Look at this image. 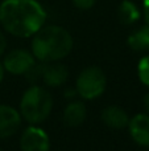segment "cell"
I'll list each match as a JSON object with an SVG mask.
<instances>
[{"label":"cell","mask_w":149,"mask_h":151,"mask_svg":"<svg viewBox=\"0 0 149 151\" xmlns=\"http://www.w3.org/2000/svg\"><path fill=\"white\" fill-rule=\"evenodd\" d=\"M118 17L121 24L124 25H131L135 24L140 19V11L137 5L131 0H124L118 9Z\"/></svg>","instance_id":"obj_12"},{"label":"cell","mask_w":149,"mask_h":151,"mask_svg":"<svg viewBox=\"0 0 149 151\" xmlns=\"http://www.w3.org/2000/svg\"><path fill=\"white\" fill-rule=\"evenodd\" d=\"M53 107V98L48 90L33 85L24 93L20 102V114L31 125L41 123L49 117Z\"/></svg>","instance_id":"obj_3"},{"label":"cell","mask_w":149,"mask_h":151,"mask_svg":"<svg viewBox=\"0 0 149 151\" xmlns=\"http://www.w3.org/2000/svg\"><path fill=\"white\" fill-rule=\"evenodd\" d=\"M45 66H46V63H42V61H40L38 64L34 63L33 65L31 66V69L25 73L29 82H37L38 80H42V76H44V72H45Z\"/></svg>","instance_id":"obj_14"},{"label":"cell","mask_w":149,"mask_h":151,"mask_svg":"<svg viewBox=\"0 0 149 151\" xmlns=\"http://www.w3.org/2000/svg\"><path fill=\"white\" fill-rule=\"evenodd\" d=\"M102 121L112 129H124L128 126L129 118L126 110L119 106H108L103 110Z\"/></svg>","instance_id":"obj_10"},{"label":"cell","mask_w":149,"mask_h":151,"mask_svg":"<svg viewBox=\"0 0 149 151\" xmlns=\"http://www.w3.org/2000/svg\"><path fill=\"white\" fill-rule=\"evenodd\" d=\"M3 78H4V66H3V64L0 63V82L3 81Z\"/></svg>","instance_id":"obj_20"},{"label":"cell","mask_w":149,"mask_h":151,"mask_svg":"<svg viewBox=\"0 0 149 151\" xmlns=\"http://www.w3.org/2000/svg\"><path fill=\"white\" fill-rule=\"evenodd\" d=\"M34 63L33 53L25 49H15L5 56L3 66L4 70L12 74H25Z\"/></svg>","instance_id":"obj_6"},{"label":"cell","mask_w":149,"mask_h":151,"mask_svg":"<svg viewBox=\"0 0 149 151\" xmlns=\"http://www.w3.org/2000/svg\"><path fill=\"white\" fill-rule=\"evenodd\" d=\"M45 20L46 13L36 0H4L0 5V23L13 36H33Z\"/></svg>","instance_id":"obj_1"},{"label":"cell","mask_w":149,"mask_h":151,"mask_svg":"<svg viewBox=\"0 0 149 151\" xmlns=\"http://www.w3.org/2000/svg\"><path fill=\"white\" fill-rule=\"evenodd\" d=\"M96 0H73L74 5L79 9H90L95 4Z\"/></svg>","instance_id":"obj_16"},{"label":"cell","mask_w":149,"mask_h":151,"mask_svg":"<svg viewBox=\"0 0 149 151\" xmlns=\"http://www.w3.org/2000/svg\"><path fill=\"white\" fill-rule=\"evenodd\" d=\"M21 125V114L7 105H0V139L11 137Z\"/></svg>","instance_id":"obj_7"},{"label":"cell","mask_w":149,"mask_h":151,"mask_svg":"<svg viewBox=\"0 0 149 151\" xmlns=\"http://www.w3.org/2000/svg\"><path fill=\"white\" fill-rule=\"evenodd\" d=\"M32 53L42 63H54L70 53L73 37L65 28L58 25L42 27L33 35Z\"/></svg>","instance_id":"obj_2"},{"label":"cell","mask_w":149,"mask_h":151,"mask_svg":"<svg viewBox=\"0 0 149 151\" xmlns=\"http://www.w3.org/2000/svg\"><path fill=\"white\" fill-rule=\"evenodd\" d=\"M107 78L103 70L98 66H90L81 72L75 85L77 94L84 99H92L99 97L104 91Z\"/></svg>","instance_id":"obj_4"},{"label":"cell","mask_w":149,"mask_h":151,"mask_svg":"<svg viewBox=\"0 0 149 151\" xmlns=\"http://www.w3.org/2000/svg\"><path fill=\"white\" fill-rule=\"evenodd\" d=\"M5 48H7V40H5V36L1 33V31H0V56L4 53Z\"/></svg>","instance_id":"obj_17"},{"label":"cell","mask_w":149,"mask_h":151,"mask_svg":"<svg viewBox=\"0 0 149 151\" xmlns=\"http://www.w3.org/2000/svg\"><path fill=\"white\" fill-rule=\"evenodd\" d=\"M128 44L137 52H149V25L141 27L128 37Z\"/></svg>","instance_id":"obj_13"},{"label":"cell","mask_w":149,"mask_h":151,"mask_svg":"<svg viewBox=\"0 0 149 151\" xmlns=\"http://www.w3.org/2000/svg\"><path fill=\"white\" fill-rule=\"evenodd\" d=\"M144 107H145V110L149 113V91L145 94V97H144Z\"/></svg>","instance_id":"obj_19"},{"label":"cell","mask_w":149,"mask_h":151,"mask_svg":"<svg viewBox=\"0 0 149 151\" xmlns=\"http://www.w3.org/2000/svg\"><path fill=\"white\" fill-rule=\"evenodd\" d=\"M87 117V109L83 102L81 101H71L63 111V122L67 126L75 127L83 123Z\"/></svg>","instance_id":"obj_11"},{"label":"cell","mask_w":149,"mask_h":151,"mask_svg":"<svg viewBox=\"0 0 149 151\" xmlns=\"http://www.w3.org/2000/svg\"><path fill=\"white\" fill-rule=\"evenodd\" d=\"M131 137L140 146L149 147V114H137L128 123Z\"/></svg>","instance_id":"obj_8"},{"label":"cell","mask_w":149,"mask_h":151,"mask_svg":"<svg viewBox=\"0 0 149 151\" xmlns=\"http://www.w3.org/2000/svg\"><path fill=\"white\" fill-rule=\"evenodd\" d=\"M0 151H1V150H0Z\"/></svg>","instance_id":"obj_21"},{"label":"cell","mask_w":149,"mask_h":151,"mask_svg":"<svg viewBox=\"0 0 149 151\" xmlns=\"http://www.w3.org/2000/svg\"><path fill=\"white\" fill-rule=\"evenodd\" d=\"M67 68L65 65L55 63H46L42 80L45 81V83L48 86L57 88V86H61L65 83V81L67 80Z\"/></svg>","instance_id":"obj_9"},{"label":"cell","mask_w":149,"mask_h":151,"mask_svg":"<svg viewBox=\"0 0 149 151\" xmlns=\"http://www.w3.org/2000/svg\"><path fill=\"white\" fill-rule=\"evenodd\" d=\"M21 151H49L50 141L48 134L37 126L25 129L20 138Z\"/></svg>","instance_id":"obj_5"},{"label":"cell","mask_w":149,"mask_h":151,"mask_svg":"<svg viewBox=\"0 0 149 151\" xmlns=\"http://www.w3.org/2000/svg\"><path fill=\"white\" fill-rule=\"evenodd\" d=\"M144 17L147 25H149V0H144Z\"/></svg>","instance_id":"obj_18"},{"label":"cell","mask_w":149,"mask_h":151,"mask_svg":"<svg viewBox=\"0 0 149 151\" xmlns=\"http://www.w3.org/2000/svg\"><path fill=\"white\" fill-rule=\"evenodd\" d=\"M137 72H139V77L144 85L149 86V55L143 57L137 66Z\"/></svg>","instance_id":"obj_15"}]
</instances>
